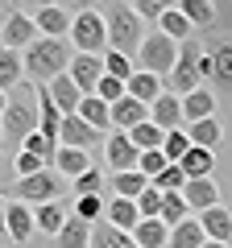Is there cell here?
Returning <instances> with one entry per match:
<instances>
[{"instance_id":"obj_1","label":"cell","mask_w":232,"mask_h":248,"mask_svg":"<svg viewBox=\"0 0 232 248\" xmlns=\"http://www.w3.org/2000/svg\"><path fill=\"white\" fill-rule=\"evenodd\" d=\"M207 79H212L207 46H199L195 37H191V42L179 46V62H174V71H170V79H166V91L182 99V95H191V91H199Z\"/></svg>"},{"instance_id":"obj_2","label":"cell","mask_w":232,"mask_h":248,"mask_svg":"<svg viewBox=\"0 0 232 248\" xmlns=\"http://www.w3.org/2000/svg\"><path fill=\"white\" fill-rule=\"evenodd\" d=\"M71 46L66 42H54V37H37L33 46H29L25 54H21V62H25V79H33L37 87H46V83H54L58 75H66V66H71Z\"/></svg>"},{"instance_id":"obj_3","label":"cell","mask_w":232,"mask_h":248,"mask_svg":"<svg viewBox=\"0 0 232 248\" xmlns=\"http://www.w3.org/2000/svg\"><path fill=\"white\" fill-rule=\"evenodd\" d=\"M104 13V25H108V50L125 54V58H137V50H141L145 33L149 29L141 25V17L133 13V4H108Z\"/></svg>"},{"instance_id":"obj_4","label":"cell","mask_w":232,"mask_h":248,"mask_svg":"<svg viewBox=\"0 0 232 248\" xmlns=\"http://www.w3.org/2000/svg\"><path fill=\"white\" fill-rule=\"evenodd\" d=\"M0 128H4V137L9 141H25L29 133H37V87H29V83H21L17 91H9V104H4V116H0Z\"/></svg>"},{"instance_id":"obj_5","label":"cell","mask_w":232,"mask_h":248,"mask_svg":"<svg viewBox=\"0 0 232 248\" xmlns=\"http://www.w3.org/2000/svg\"><path fill=\"white\" fill-rule=\"evenodd\" d=\"M133 62H137V71L158 75V79L166 83V79H170V71H174V62H179V42H170L162 29H149Z\"/></svg>"},{"instance_id":"obj_6","label":"cell","mask_w":232,"mask_h":248,"mask_svg":"<svg viewBox=\"0 0 232 248\" xmlns=\"http://www.w3.org/2000/svg\"><path fill=\"white\" fill-rule=\"evenodd\" d=\"M71 50L75 54H108V25H104V13L99 9H79L71 17Z\"/></svg>"},{"instance_id":"obj_7","label":"cell","mask_w":232,"mask_h":248,"mask_svg":"<svg viewBox=\"0 0 232 248\" xmlns=\"http://www.w3.org/2000/svg\"><path fill=\"white\" fill-rule=\"evenodd\" d=\"M33 42H37V25H33V13L9 9V13H4V25H0V50L25 54L29 46H33Z\"/></svg>"},{"instance_id":"obj_8","label":"cell","mask_w":232,"mask_h":248,"mask_svg":"<svg viewBox=\"0 0 232 248\" xmlns=\"http://www.w3.org/2000/svg\"><path fill=\"white\" fill-rule=\"evenodd\" d=\"M58 190H63V178L54 174V170H37L33 178H17V203H58Z\"/></svg>"},{"instance_id":"obj_9","label":"cell","mask_w":232,"mask_h":248,"mask_svg":"<svg viewBox=\"0 0 232 248\" xmlns=\"http://www.w3.org/2000/svg\"><path fill=\"white\" fill-rule=\"evenodd\" d=\"M207 58H212V79L207 83L224 95H232V37H215L207 46Z\"/></svg>"},{"instance_id":"obj_10","label":"cell","mask_w":232,"mask_h":248,"mask_svg":"<svg viewBox=\"0 0 232 248\" xmlns=\"http://www.w3.org/2000/svg\"><path fill=\"white\" fill-rule=\"evenodd\" d=\"M66 75H71V83L83 95H96V83L104 79V58H99V54H71Z\"/></svg>"},{"instance_id":"obj_11","label":"cell","mask_w":232,"mask_h":248,"mask_svg":"<svg viewBox=\"0 0 232 248\" xmlns=\"http://www.w3.org/2000/svg\"><path fill=\"white\" fill-rule=\"evenodd\" d=\"M4 232H9V240L17 248H25L29 240H33L37 223H33V207L17 203V199H9V211H4Z\"/></svg>"},{"instance_id":"obj_12","label":"cell","mask_w":232,"mask_h":248,"mask_svg":"<svg viewBox=\"0 0 232 248\" xmlns=\"http://www.w3.org/2000/svg\"><path fill=\"white\" fill-rule=\"evenodd\" d=\"M33 25H37V37L66 42V33H71V13L63 4H42V9H33Z\"/></svg>"},{"instance_id":"obj_13","label":"cell","mask_w":232,"mask_h":248,"mask_svg":"<svg viewBox=\"0 0 232 248\" xmlns=\"http://www.w3.org/2000/svg\"><path fill=\"white\" fill-rule=\"evenodd\" d=\"M104 157H108V170L112 174H125V170H137V157L141 153L133 149L129 133H108L104 137Z\"/></svg>"},{"instance_id":"obj_14","label":"cell","mask_w":232,"mask_h":248,"mask_svg":"<svg viewBox=\"0 0 232 248\" xmlns=\"http://www.w3.org/2000/svg\"><path fill=\"white\" fill-rule=\"evenodd\" d=\"M149 124H158L162 133L187 128V124H182V99H179V95H170V91H162V95L149 104Z\"/></svg>"},{"instance_id":"obj_15","label":"cell","mask_w":232,"mask_h":248,"mask_svg":"<svg viewBox=\"0 0 232 248\" xmlns=\"http://www.w3.org/2000/svg\"><path fill=\"white\" fill-rule=\"evenodd\" d=\"M182 199L195 215H203L207 207H220V182L215 178H195V182L182 186Z\"/></svg>"},{"instance_id":"obj_16","label":"cell","mask_w":232,"mask_h":248,"mask_svg":"<svg viewBox=\"0 0 232 248\" xmlns=\"http://www.w3.org/2000/svg\"><path fill=\"white\" fill-rule=\"evenodd\" d=\"M199 219V228H203V236L207 240H215V244H232V211L228 207H207L203 215H195Z\"/></svg>"},{"instance_id":"obj_17","label":"cell","mask_w":232,"mask_h":248,"mask_svg":"<svg viewBox=\"0 0 232 248\" xmlns=\"http://www.w3.org/2000/svg\"><path fill=\"white\" fill-rule=\"evenodd\" d=\"M96 141H99V133L91 124H83V116H66L63 128H58V145L63 149H91Z\"/></svg>"},{"instance_id":"obj_18","label":"cell","mask_w":232,"mask_h":248,"mask_svg":"<svg viewBox=\"0 0 232 248\" xmlns=\"http://www.w3.org/2000/svg\"><path fill=\"white\" fill-rule=\"evenodd\" d=\"M149 120V108L137 104L133 95H125L120 104H112V133H133L137 124Z\"/></svg>"},{"instance_id":"obj_19","label":"cell","mask_w":232,"mask_h":248,"mask_svg":"<svg viewBox=\"0 0 232 248\" xmlns=\"http://www.w3.org/2000/svg\"><path fill=\"white\" fill-rule=\"evenodd\" d=\"M46 91H50V99H54V108L63 116H79V104H83V91L71 83V75H58L54 83H46Z\"/></svg>"},{"instance_id":"obj_20","label":"cell","mask_w":232,"mask_h":248,"mask_svg":"<svg viewBox=\"0 0 232 248\" xmlns=\"http://www.w3.org/2000/svg\"><path fill=\"white\" fill-rule=\"evenodd\" d=\"M215 116V91L199 87L191 95H182V124H199V120H212Z\"/></svg>"},{"instance_id":"obj_21","label":"cell","mask_w":232,"mask_h":248,"mask_svg":"<svg viewBox=\"0 0 232 248\" xmlns=\"http://www.w3.org/2000/svg\"><path fill=\"white\" fill-rule=\"evenodd\" d=\"M104 223H112L116 232H133L137 223H141V211H137L133 199H108V207H104Z\"/></svg>"},{"instance_id":"obj_22","label":"cell","mask_w":232,"mask_h":248,"mask_svg":"<svg viewBox=\"0 0 232 248\" xmlns=\"http://www.w3.org/2000/svg\"><path fill=\"white\" fill-rule=\"evenodd\" d=\"M91 170V157H87V149H63L58 145V153H54V174L58 178H79V174H87Z\"/></svg>"},{"instance_id":"obj_23","label":"cell","mask_w":232,"mask_h":248,"mask_svg":"<svg viewBox=\"0 0 232 248\" xmlns=\"http://www.w3.org/2000/svg\"><path fill=\"white\" fill-rule=\"evenodd\" d=\"M162 91H166V83H162L158 75H145V71H133V79L125 83V95H133L137 104H145V108H149Z\"/></svg>"},{"instance_id":"obj_24","label":"cell","mask_w":232,"mask_h":248,"mask_svg":"<svg viewBox=\"0 0 232 248\" xmlns=\"http://www.w3.org/2000/svg\"><path fill=\"white\" fill-rule=\"evenodd\" d=\"M179 170H182V178H187V182H195V178H215V153L195 149V145H191L187 157L179 161Z\"/></svg>"},{"instance_id":"obj_25","label":"cell","mask_w":232,"mask_h":248,"mask_svg":"<svg viewBox=\"0 0 232 248\" xmlns=\"http://www.w3.org/2000/svg\"><path fill=\"white\" fill-rule=\"evenodd\" d=\"M187 137H191V145H195V149L215 153V149H220V141H224L220 116H212V120H199V124H187Z\"/></svg>"},{"instance_id":"obj_26","label":"cell","mask_w":232,"mask_h":248,"mask_svg":"<svg viewBox=\"0 0 232 248\" xmlns=\"http://www.w3.org/2000/svg\"><path fill=\"white\" fill-rule=\"evenodd\" d=\"M129 236H133V244H137V248H166L170 228H166L162 219H141L133 232H129Z\"/></svg>"},{"instance_id":"obj_27","label":"cell","mask_w":232,"mask_h":248,"mask_svg":"<svg viewBox=\"0 0 232 248\" xmlns=\"http://www.w3.org/2000/svg\"><path fill=\"white\" fill-rule=\"evenodd\" d=\"M158 29L170 37V42H179V46H182V42H191V33H195V29H191V21L182 17V9H179V4H166V13H162Z\"/></svg>"},{"instance_id":"obj_28","label":"cell","mask_w":232,"mask_h":248,"mask_svg":"<svg viewBox=\"0 0 232 248\" xmlns=\"http://www.w3.org/2000/svg\"><path fill=\"white\" fill-rule=\"evenodd\" d=\"M21 83H25V62H21V54L0 50V91L9 95V91L21 87Z\"/></svg>"},{"instance_id":"obj_29","label":"cell","mask_w":232,"mask_h":248,"mask_svg":"<svg viewBox=\"0 0 232 248\" xmlns=\"http://www.w3.org/2000/svg\"><path fill=\"white\" fill-rule=\"evenodd\" d=\"M79 116H83V124H91V128H96V133H108V128H112V108H108L99 95H83Z\"/></svg>"},{"instance_id":"obj_30","label":"cell","mask_w":232,"mask_h":248,"mask_svg":"<svg viewBox=\"0 0 232 248\" xmlns=\"http://www.w3.org/2000/svg\"><path fill=\"white\" fill-rule=\"evenodd\" d=\"M203 244H207V236H203V228H199L195 215L182 219L179 228H170V240H166V248H203Z\"/></svg>"},{"instance_id":"obj_31","label":"cell","mask_w":232,"mask_h":248,"mask_svg":"<svg viewBox=\"0 0 232 248\" xmlns=\"http://www.w3.org/2000/svg\"><path fill=\"white\" fill-rule=\"evenodd\" d=\"M54 248H91V223H83V219H66L63 223V232L54 236Z\"/></svg>"},{"instance_id":"obj_32","label":"cell","mask_w":232,"mask_h":248,"mask_svg":"<svg viewBox=\"0 0 232 248\" xmlns=\"http://www.w3.org/2000/svg\"><path fill=\"white\" fill-rule=\"evenodd\" d=\"M66 219H71V215H66L63 203H42V207H33V223H37V232H46V236H58Z\"/></svg>"},{"instance_id":"obj_33","label":"cell","mask_w":232,"mask_h":248,"mask_svg":"<svg viewBox=\"0 0 232 248\" xmlns=\"http://www.w3.org/2000/svg\"><path fill=\"white\" fill-rule=\"evenodd\" d=\"M145 186H149V178L141 174V170H125V174H112V199H133L141 195Z\"/></svg>"},{"instance_id":"obj_34","label":"cell","mask_w":232,"mask_h":248,"mask_svg":"<svg viewBox=\"0 0 232 248\" xmlns=\"http://www.w3.org/2000/svg\"><path fill=\"white\" fill-rule=\"evenodd\" d=\"M91 248H137L129 232H116L112 223H91Z\"/></svg>"},{"instance_id":"obj_35","label":"cell","mask_w":232,"mask_h":248,"mask_svg":"<svg viewBox=\"0 0 232 248\" xmlns=\"http://www.w3.org/2000/svg\"><path fill=\"white\" fill-rule=\"evenodd\" d=\"M158 219L166 223V228H179L182 219H191V207H187V199H182V190H179V195H162Z\"/></svg>"},{"instance_id":"obj_36","label":"cell","mask_w":232,"mask_h":248,"mask_svg":"<svg viewBox=\"0 0 232 248\" xmlns=\"http://www.w3.org/2000/svg\"><path fill=\"white\" fill-rule=\"evenodd\" d=\"M129 141H133V149H137V153H149V149H162L166 133H162L158 124H149V120H145V124H137L133 133H129Z\"/></svg>"},{"instance_id":"obj_37","label":"cell","mask_w":232,"mask_h":248,"mask_svg":"<svg viewBox=\"0 0 232 248\" xmlns=\"http://www.w3.org/2000/svg\"><path fill=\"white\" fill-rule=\"evenodd\" d=\"M179 9H182V17L191 21V29L215 25V4H207V0H182Z\"/></svg>"},{"instance_id":"obj_38","label":"cell","mask_w":232,"mask_h":248,"mask_svg":"<svg viewBox=\"0 0 232 248\" xmlns=\"http://www.w3.org/2000/svg\"><path fill=\"white\" fill-rule=\"evenodd\" d=\"M133 71H137V62H133V58H125V54H116V50L104 54V75H108V79L129 83V79H133Z\"/></svg>"},{"instance_id":"obj_39","label":"cell","mask_w":232,"mask_h":248,"mask_svg":"<svg viewBox=\"0 0 232 248\" xmlns=\"http://www.w3.org/2000/svg\"><path fill=\"white\" fill-rule=\"evenodd\" d=\"M104 195H79L75 199V219H83V223H99L104 219Z\"/></svg>"},{"instance_id":"obj_40","label":"cell","mask_w":232,"mask_h":248,"mask_svg":"<svg viewBox=\"0 0 232 248\" xmlns=\"http://www.w3.org/2000/svg\"><path fill=\"white\" fill-rule=\"evenodd\" d=\"M187 149H191L187 128H174V133H166V141H162V153H166V161H174V166H179V161L187 157Z\"/></svg>"},{"instance_id":"obj_41","label":"cell","mask_w":232,"mask_h":248,"mask_svg":"<svg viewBox=\"0 0 232 248\" xmlns=\"http://www.w3.org/2000/svg\"><path fill=\"white\" fill-rule=\"evenodd\" d=\"M21 149H25V153H33V157H42L46 166L54 170V153H58V145H54V141H46L42 133H29L25 141H21Z\"/></svg>"},{"instance_id":"obj_42","label":"cell","mask_w":232,"mask_h":248,"mask_svg":"<svg viewBox=\"0 0 232 248\" xmlns=\"http://www.w3.org/2000/svg\"><path fill=\"white\" fill-rule=\"evenodd\" d=\"M71 190H75V199H79V195H104V190H108V182H104V174H99V170L91 166L87 174H79V178L71 182Z\"/></svg>"},{"instance_id":"obj_43","label":"cell","mask_w":232,"mask_h":248,"mask_svg":"<svg viewBox=\"0 0 232 248\" xmlns=\"http://www.w3.org/2000/svg\"><path fill=\"white\" fill-rule=\"evenodd\" d=\"M149 186H153V190H162V195H179L182 186H187V178H182V170H179V166H166Z\"/></svg>"},{"instance_id":"obj_44","label":"cell","mask_w":232,"mask_h":248,"mask_svg":"<svg viewBox=\"0 0 232 248\" xmlns=\"http://www.w3.org/2000/svg\"><path fill=\"white\" fill-rule=\"evenodd\" d=\"M166 166H174V161H166V153H162V149H149V153H141V157H137V170H141L149 182H153Z\"/></svg>"},{"instance_id":"obj_45","label":"cell","mask_w":232,"mask_h":248,"mask_svg":"<svg viewBox=\"0 0 232 248\" xmlns=\"http://www.w3.org/2000/svg\"><path fill=\"white\" fill-rule=\"evenodd\" d=\"M37 170H50L42 157H33V153H25V149H17V157H13V174L17 178H33Z\"/></svg>"},{"instance_id":"obj_46","label":"cell","mask_w":232,"mask_h":248,"mask_svg":"<svg viewBox=\"0 0 232 248\" xmlns=\"http://www.w3.org/2000/svg\"><path fill=\"white\" fill-rule=\"evenodd\" d=\"M137 211H141V219H158V211H162V190L145 186L141 195H137Z\"/></svg>"},{"instance_id":"obj_47","label":"cell","mask_w":232,"mask_h":248,"mask_svg":"<svg viewBox=\"0 0 232 248\" xmlns=\"http://www.w3.org/2000/svg\"><path fill=\"white\" fill-rule=\"evenodd\" d=\"M96 95L112 108V104H120V99H125V83H116V79H108V75H104V79L96 83Z\"/></svg>"},{"instance_id":"obj_48","label":"cell","mask_w":232,"mask_h":248,"mask_svg":"<svg viewBox=\"0 0 232 248\" xmlns=\"http://www.w3.org/2000/svg\"><path fill=\"white\" fill-rule=\"evenodd\" d=\"M133 13L141 17V25H149V21L158 25V21H162V13H166V4H162V0H137V4H133Z\"/></svg>"},{"instance_id":"obj_49","label":"cell","mask_w":232,"mask_h":248,"mask_svg":"<svg viewBox=\"0 0 232 248\" xmlns=\"http://www.w3.org/2000/svg\"><path fill=\"white\" fill-rule=\"evenodd\" d=\"M4 211H9V199L0 195V232H4Z\"/></svg>"},{"instance_id":"obj_50","label":"cell","mask_w":232,"mask_h":248,"mask_svg":"<svg viewBox=\"0 0 232 248\" xmlns=\"http://www.w3.org/2000/svg\"><path fill=\"white\" fill-rule=\"evenodd\" d=\"M203 248H232V244H215V240H207V244Z\"/></svg>"},{"instance_id":"obj_51","label":"cell","mask_w":232,"mask_h":248,"mask_svg":"<svg viewBox=\"0 0 232 248\" xmlns=\"http://www.w3.org/2000/svg\"><path fill=\"white\" fill-rule=\"evenodd\" d=\"M4 104H9V95H4V91H0V116H4Z\"/></svg>"},{"instance_id":"obj_52","label":"cell","mask_w":232,"mask_h":248,"mask_svg":"<svg viewBox=\"0 0 232 248\" xmlns=\"http://www.w3.org/2000/svg\"><path fill=\"white\" fill-rule=\"evenodd\" d=\"M0 137H4V128H0Z\"/></svg>"}]
</instances>
